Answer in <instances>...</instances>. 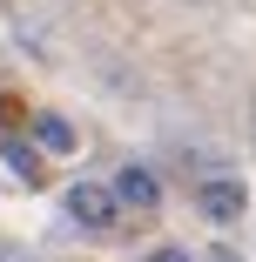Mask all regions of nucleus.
I'll return each instance as SVG.
<instances>
[{"label":"nucleus","mask_w":256,"mask_h":262,"mask_svg":"<svg viewBox=\"0 0 256 262\" xmlns=\"http://www.w3.org/2000/svg\"><path fill=\"white\" fill-rule=\"evenodd\" d=\"M115 215H122V195H115V188H101V182H74V188H68V222H81V229H115Z\"/></svg>","instance_id":"1"},{"label":"nucleus","mask_w":256,"mask_h":262,"mask_svg":"<svg viewBox=\"0 0 256 262\" xmlns=\"http://www.w3.org/2000/svg\"><path fill=\"white\" fill-rule=\"evenodd\" d=\"M195 208H202L209 222H236L249 202H243V182H202V188H195Z\"/></svg>","instance_id":"2"},{"label":"nucleus","mask_w":256,"mask_h":262,"mask_svg":"<svg viewBox=\"0 0 256 262\" xmlns=\"http://www.w3.org/2000/svg\"><path fill=\"white\" fill-rule=\"evenodd\" d=\"M148 262H189L182 249H155V255H148Z\"/></svg>","instance_id":"6"},{"label":"nucleus","mask_w":256,"mask_h":262,"mask_svg":"<svg viewBox=\"0 0 256 262\" xmlns=\"http://www.w3.org/2000/svg\"><path fill=\"white\" fill-rule=\"evenodd\" d=\"M115 195H122L128 208H155V195H162V188H155V175H148V168H135V162H128V168L115 175Z\"/></svg>","instance_id":"3"},{"label":"nucleus","mask_w":256,"mask_h":262,"mask_svg":"<svg viewBox=\"0 0 256 262\" xmlns=\"http://www.w3.org/2000/svg\"><path fill=\"white\" fill-rule=\"evenodd\" d=\"M34 135H41V148H54V155H68V148H74V128H68L61 115H41V121H34Z\"/></svg>","instance_id":"4"},{"label":"nucleus","mask_w":256,"mask_h":262,"mask_svg":"<svg viewBox=\"0 0 256 262\" xmlns=\"http://www.w3.org/2000/svg\"><path fill=\"white\" fill-rule=\"evenodd\" d=\"M249 141H256V101H249Z\"/></svg>","instance_id":"7"},{"label":"nucleus","mask_w":256,"mask_h":262,"mask_svg":"<svg viewBox=\"0 0 256 262\" xmlns=\"http://www.w3.org/2000/svg\"><path fill=\"white\" fill-rule=\"evenodd\" d=\"M7 162H14V175H27V182L41 175V162H34V148H27V141H7Z\"/></svg>","instance_id":"5"}]
</instances>
